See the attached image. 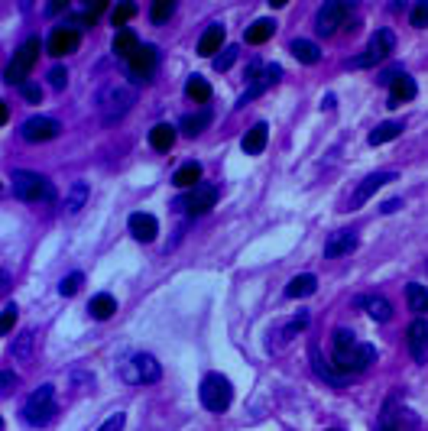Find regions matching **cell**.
<instances>
[{
    "label": "cell",
    "instance_id": "obj_1",
    "mask_svg": "<svg viewBox=\"0 0 428 431\" xmlns=\"http://www.w3.org/2000/svg\"><path fill=\"white\" fill-rule=\"evenodd\" d=\"M10 191H14L16 201H52L56 198V185L46 176L29 172V169H16L10 176Z\"/></svg>",
    "mask_w": 428,
    "mask_h": 431
},
{
    "label": "cell",
    "instance_id": "obj_2",
    "mask_svg": "<svg viewBox=\"0 0 428 431\" xmlns=\"http://www.w3.org/2000/svg\"><path fill=\"white\" fill-rule=\"evenodd\" d=\"M134 104H136V85H126V81H114V85H107L98 98V111L107 123L120 121Z\"/></svg>",
    "mask_w": 428,
    "mask_h": 431
},
{
    "label": "cell",
    "instance_id": "obj_3",
    "mask_svg": "<svg viewBox=\"0 0 428 431\" xmlns=\"http://www.w3.org/2000/svg\"><path fill=\"white\" fill-rule=\"evenodd\" d=\"M56 418V386L42 382L39 389H33V396L23 405V422L33 425V428H42Z\"/></svg>",
    "mask_w": 428,
    "mask_h": 431
},
{
    "label": "cell",
    "instance_id": "obj_4",
    "mask_svg": "<svg viewBox=\"0 0 428 431\" xmlns=\"http://www.w3.org/2000/svg\"><path fill=\"white\" fill-rule=\"evenodd\" d=\"M351 14H354V4H347V0H328L315 14V33L334 36L341 26H351Z\"/></svg>",
    "mask_w": 428,
    "mask_h": 431
},
{
    "label": "cell",
    "instance_id": "obj_5",
    "mask_svg": "<svg viewBox=\"0 0 428 431\" xmlns=\"http://www.w3.org/2000/svg\"><path fill=\"white\" fill-rule=\"evenodd\" d=\"M198 396H201V405L208 412H224L227 405L234 402V389H231V380L221 373H208L201 380V389H198Z\"/></svg>",
    "mask_w": 428,
    "mask_h": 431
},
{
    "label": "cell",
    "instance_id": "obj_6",
    "mask_svg": "<svg viewBox=\"0 0 428 431\" xmlns=\"http://www.w3.org/2000/svg\"><path fill=\"white\" fill-rule=\"evenodd\" d=\"M39 52H42L39 36H29L26 43L16 49V56L10 59V65H7V85H20V88L26 85V75H29V69L36 65Z\"/></svg>",
    "mask_w": 428,
    "mask_h": 431
},
{
    "label": "cell",
    "instance_id": "obj_7",
    "mask_svg": "<svg viewBox=\"0 0 428 431\" xmlns=\"http://www.w3.org/2000/svg\"><path fill=\"white\" fill-rule=\"evenodd\" d=\"M393 49H396V36L389 33V29H377V33L370 36V43H367L364 56L351 59L347 69H370V65H377V62H383V59L393 56Z\"/></svg>",
    "mask_w": 428,
    "mask_h": 431
},
{
    "label": "cell",
    "instance_id": "obj_8",
    "mask_svg": "<svg viewBox=\"0 0 428 431\" xmlns=\"http://www.w3.org/2000/svg\"><path fill=\"white\" fill-rule=\"evenodd\" d=\"M377 360V347L373 344H354V347H344V350H334V367L341 370L344 376H354V373H364L370 363Z\"/></svg>",
    "mask_w": 428,
    "mask_h": 431
},
{
    "label": "cell",
    "instance_id": "obj_9",
    "mask_svg": "<svg viewBox=\"0 0 428 431\" xmlns=\"http://www.w3.org/2000/svg\"><path fill=\"white\" fill-rule=\"evenodd\" d=\"M247 78H250V88H247V94L240 98L237 107H247L253 98H260L263 91H267L269 85H276L282 78V69L279 65H260V62H250L247 65Z\"/></svg>",
    "mask_w": 428,
    "mask_h": 431
},
{
    "label": "cell",
    "instance_id": "obj_10",
    "mask_svg": "<svg viewBox=\"0 0 428 431\" xmlns=\"http://www.w3.org/2000/svg\"><path fill=\"white\" fill-rule=\"evenodd\" d=\"M379 431H419V415L406 405H396V396H389L379 412Z\"/></svg>",
    "mask_w": 428,
    "mask_h": 431
},
{
    "label": "cell",
    "instance_id": "obj_11",
    "mask_svg": "<svg viewBox=\"0 0 428 431\" xmlns=\"http://www.w3.org/2000/svg\"><path fill=\"white\" fill-rule=\"evenodd\" d=\"M214 201H218V188L214 185H195V188L185 191L182 198L172 201V208L185 214H208L214 208Z\"/></svg>",
    "mask_w": 428,
    "mask_h": 431
},
{
    "label": "cell",
    "instance_id": "obj_12",
    "mask_svg": "<svg viewBox=\"0 0 428 431\" xmlns=\"http://www.w3.org/2000/svg\"><path fill=\"white\" fill-rule=\"evenodd\" d=\"M156 69H159V49L156 46H140V52L126 62V75L134 78V85L149 81L156 75Z\"/></svg>",
    "mask_w": 428,
    "mask_h": 431
},
{
    "label": "cell",
    "instance_id": "obj_13",
    "mask_svg": "<svg viewBox=\"0 0 428 431\" xmlns=\"http://www.w3.org/2000/svg\"><path fill=\"white\" fill-rule=\"evenodd\" d=\"M59 133H62V123H59L56 117H42V113L23 121V127H20V136L26 143H49V140H56Z\"/></svg>",
    "mask_w": 428,
    "mask_h": 431
},
{
    "label": "cell",
    "instance_id": "obj_14",
    "mask_svg": "<svg viewBox=\"0 0 428 431\" xmlns=\"http://www.w3.org/2000/svg\"><path fill=\"white\" fill-rule=\"evenodd\" d=\"M159 376H162L159 363H156V357H149V354H136L134 360L124 367L126 382H156Z\"/></svg>",
    "mask_w": 428,
    "mask_h": 431
},
{
    "label": "cell",
    "instance_id": "obj_15",
    "mask_svg": "<svg viewBox=\"0 0 428 431\" xmlns=\"http://www.w3.org/2000/svg\"><path fill=\"white\" fill-rule=\"evenodd\" d=\"M78 43H81V33H78V29L56 26V29H52V36H49V43H46V52L56 56V59H62V56H71V52L78 49Z\"/></svg>",
    "mask_w": 428,
    "mask_h": 431
},
{
    "label": "cell",
    "instance_id": "obj_16",
    "mask_svg": "<svg viewBox=\"0 0 428 431\" xmlns=\"http://www.w3.org/2000/svg\"><path fill=\"white\" fill-rule=\"evenodd\" d=\"M396 178H399V172H370V176L364 178V182L357 185V191H354V201L351 205L354 208H360V205H367V201H370V195H377L379 188H383V185H389V182H396Z\"/></svg>",
    "mask_w": 428,
    "mask_h": 431
},
{
    "label": "cell",
    "instance_id": "obj_17",
    "mask_svg": "<svg viewBox=\"0 0 428 431\" xmlns=\"http://www.w3.org/2000/svg\"><path fill=\"white\" fill-rule=\"evenodd\" d=\"M406 344H409V354H412L415 363H425L428 360V321L425 318H415L412 325H409Z\"/></svg>",
    "mask_w": 428,
    "mask_h": 431
},
{
    "label": "cell",
    "instance_id": "obj_18",
    "mask_svg": "<svg viewBox=\"0 0 428 431\" xmlns=\"http://www.w3.org/2000/svg\"><path fill=\"white\" fill-rule=\"evenodd\" d=\"M312 367H315V373L322 376V380L328 382V386H334V389H344L347 382H351V376H344V373H341V370L334 367V363H328V360H324V357H322V350H318L315 344H312Z\"/></svg>",
    "mask_w": 428,
    "mask_h": 431
},
{
    "label": "cell",
    "instance_id": "obj_19",
    "mask_svg": "<svg viewBox=\"0 0 428 431\" xmlns=\"http://www.w3.org/2000/svg\"><path fill=\"white\" fill-rule=\"evenodd\" d=\"M419 94V85H415V78L409 71H399L393 78V85H389V104L387 107H402L406 101H412Z\"/></svg>",
    "mask_w": 428,
    "mask_h": 431
},
{
    "label": "cell",
    "instance_id": "obj_20",
    "mask_svg": "<svg viewBox=\"0 0 428 431\" xmlns=\"http://www.w3.org/2000/svg\"><path fill=\"white\" fill-rule=\"evenodd\" d=\"M357 250V233L354 230H337L328 237L324 243V260H337V256H347Z\"/></svg>",
    "mask_w": 428,
    "mask_h": 431
},
{
    "label": "cell",
    "instance_id": "obj_21",
    "mask_svg": "<svg viewBox=\"0 0 428 431\" xmlns=\"http://www.w3.org/2000/svg\"><path fill=\"white\" fill-rule=\"evenodd\" d=\"M126 227H130V233H134L136 240H143V243L156 240V233H159V220H156L153 214H146V211H136V214H130V220H126Z\"/></svg>",
    "mask_w": 428,
    "mask_h": 431
},
{
    "label": "cell",
    "instance_id": "obj_22",
    "mask_svg": "<svg viewBox=\"0 0 428 431\" xmlns=\"http://www.w3.org/2000/svg\"><path fill=\"white\" fill-rule=\"evenodd\" d=\"M267 136H269V127L260 121V123H253V127L244 133L240 146H244V153H247V156H260L263 149H267Z\"/></svg>",
    "mask_w": 428,
    "mask_h": 431
},
{
    "label": "cell",
    "instance_id": "obj_23",
    "mask_svg": "<svg viewBox=\"0 0 428 431\" xmlns=\"http://www.w3.org/2000/svg\"><path fill=\"white\" fill-rule=\"evenodd\" d=\"M111 49H114V56H117V59H126V62H130V59L140 52V39H136L134 29H117Z\"/></svg>",
    "mask_w": 428,
    "mask_h": 431
},
{
    "label": "cell",
    "instance_id": "obj_24",
    "mask_svg": "<svg viewBox=\"0 0 428 431\" xmlns=\"http://www.w3.org/2000/svg\"><path fill=\"white\" fill-rule=\"evenodd\" d=\"M208 127H211V111H208V107L185 113L182 121H179V130H182L185 136H198L201 130H208Z\"/></svg>",
    "mask_w": 428,
    "mask_h": 431
},
{
    "label": "cell",
    "instance_id": "obj_25",
    "mask_svg": "<svg viewBox=\"0 0 428 431\" xmlns=\"http://www.w3.org/2000/svg\"><path fill=\"white\" fill-rule=\"evenodd\" d=\"M221 43H224V26L221 23H211L201 33V39H198V56H214V52H221Z\"/></svg>",
    "mask_w": 428,
    "mask_h": 431
},
{
    "label": "cell",
    "instance_id": "obj_26",
    "mask_svg": "<svg viewBox=\"0 0 428 431\" xmlns=\"http://www.w3.org/2000/svg\"><path fill=\"white\" fill-rule=\"evenodd\" d=\"M357 305H364L367 315H370L373 321H389V318H393V308H389V302H387V298H379V295H373V298L370 295H360Z\"/></svg>",
    "mask_w": 428,
    "mask_h": 431
},
{
    "label": "cell",
    "instance_id": "obj_27",
    "mask_svg": "<svg viewBox=\"0 0 428 431\" xmlns=\"http://www.w3.org/2000/svg\"><path fill=\"white\" fill-rule=\"evenodd\" d=\"M406 130V123H399V121H387V123H379V127H373L370 130V146H383V143H389V140H396V136Z\"/></svg>",
    "mask_w": 428,
    "mask_h": 431
},
{
    "label": "cell",
    "instance_id": "obj_28",
    "mask_svg": "<svg viewBox=\"0 0 428 431\" xmlns=\"http://www.w3.org/2000/svg\"><path fill=\"white\" fill-rule=\"evenodd\" d=\"M117 311V302H114V295H107V292H101V295H94L91 302H88V315H91L94 321H107Z\"/></svg>",
    "mask_w": 428,
    "mask_h": 431
},
{
    "label": "cell",
    "instance_id": "obj_29",
    "mask_svg": "<svg viewBox=\"0 0 428 431\" xmlns=\"http://www.w3.org/2000/svg\"><path fill=\"white\" fill-rule=\"evenodd\" d=\"M172 185H179V188H195V185H201V166L198 163L179 166V172L172 176Z\"/></svg>",
    "mask_w": 428,
    "mask_h": 431
},
{
    "label": "cell",
    "instance_id": "obj_30",
    "mask_svg": "<svg viewBox=\"0 0 428 431\" xmlns=\"http://www.w3.org/2000/svg\"><path fill=\"white\" fill-rule=\"evenodd\" d=\"M315 289H318V279L312 276V273H302V276H295L292 283L286 285V295L289 298H305V295H312Z\"/></svg>",
    "mask_w": 428,
    "mask_h": 431
},
{
    "label": "cell",
    "instance_id": "obj_31",
    "mask_svg": "<svg viewBox=\"0 0 428 431\" xmlns=\"http://www.w3.org/2000/svg\"><path fill=\"white\" fill-rule=\"evenodd\" d=\"M149 143H153V149H159V153L172 149V143H176V130H172V123H156V127L149 130Z\"/></svg>",
    "mask_w": 428,
    "mask_h": 431
},
{
    "label": "cell",
    "instance_id": "obj_32",
    "mask_svg": "<svg viewBox=\"0 0 428 431\" xmlns=\"http://www.w3.org/2000/svg\"><path fill=\"white\" fill-rule=\"evenodd\" d=\"M273 33H276V23L263 16V20H257L250 29H247V33H244V39H247V43H250V46H260V43H267V39H269V36H273Z\"/></svg>",
    "mask_w": 428,
    "mask_h": 431
},
{
    "label": "cell",
    "instance_id": "obj_33",
    "mask_svg": "<svg viewBox=\"0 0 428 431\" xmlns=\"http://www.w3.org/2000/svg\"><path fill=\"white\" fill-rule=\"evenodd\" d=\"M292 56L299 59V62H305V65H315V62H322V49H318L315 43H309V39H295L292 46Z\"/></svg>",
    "mask_w": 428,
    "mask_h": 431
},
{
    "label": "cell",
    "instance_id": "obj_34",
    "mask_svg": "<svg viewBox=\"0 0 428 431\" xmlns=\"http://www.w3.org/2000/svg\"><path fill=\"white\" fill-rule=\"evenodd\" d=\"M185 94H189L195 104H204V101H211V85L201 75H191L189 81H185Z\"/></svg>",
    "mask_w": 428,
    "mask_h": 431
},
{
    "label": "cell",
    "instance_id": "obj_35",
    "mask_svg": "<svg viewBox=\"0 0 428 431\" xmlns=\"http://www.w3.org/2000/svg\"><path fill=\"white\" fill-rule=\"evenodd\" d=\"M84 201H88V182H75L69 188V198H65V211L78 214L84 208Z\"/></svg>",
    "mask_w": 428,
    "mask_h": 431
},
{
    "label": "cell",
    "instance_id": "obj_36",
    "mask_svg": "<svg viewBox=\"0 0 428 431\" xmlns=\"http://www.w3.org/2000/svg\"><path fill=\"white\" fill-rule=\"evenodd\" d=\"M406 298H409V308H412V311H419V315H425V311H428V289H425V285H419V283L406 285Z\"/></svg>",
    "mask_w": 428,
    "mask_h": 431
},
{
    "label": "cell",
    "instance_id": "obj_37",
    "mask_svg": "<svg viewBox=\"0 0 428 431\" xmlns=\"http://www.w3.org/2000/svg\"><path fill=\"white\" fill-rule=\"evenodd\" d=\"M176 14V0H156L153 7H149V20L159 26V23H166L169 16Z\"/></svg>",
    "mask_w": 428,
    "mask_h": 431
},
{
    "label": "cell",
    "instance_id": "obj_38",
    "mask_svg": "<svg viewBox=\"0 0 428 431\" xmlns=\"http://www.w3.org/2000/svg\"><path fill=\"white\" fill-rule=\"evenodd\" d=\"M84 285V273H69V276L62 279V283H59V295H78V289H81Z\"/></svg>",
    "mask_w": 428,
    "mask_h": 431
},
{
    "label": "cell",
    "instance_id": "obj_39",
    "mask_svg": "<svg viewBox=\"0 0 428 431\" xmlns=\"http://www.w3.org/2000/svg\"><path fill=\"white\" fill-rule=\"evenodd\" d=\"M409 20H412L415 29H425L428 26V0H419V4L409 10Z\"/></svg>",
    "mask_w": 428,
    "mask_h": 431
},
{
    "label": "cell",
    "instance_id": "obj_40",
    "mask_svg": "<svg viewBox=\"0 0 428 431\" xmlns=\"http://www.w3.org/2000/svg\"><path fill=\"white\" fill-rule=\"evenodd\" d=\"M309 321H312V315H309V311H299V315H295V318L289 321V328H286V331H282V338H295V334H299V331H305V328H309Z\"/></svg>",
    "mask_w": 428,
    "mask_h": 431
},
{
    "label": "cell",
    "instance_id": "obj_41",
    "mask_svg": "<svg viewBox=\"0 0 428 431\" xmlns=\"http://www.w3.org/2000/svg\"><path fill=\"white\" fill-rule=\"evenodd\" d=\"M134 16H136V7H134V4H120V7H114L111 20H114V26H124V23L134 20Z\"/></svg>",
    "mask_w": 428,
    "mask_h": 431
},
{
    "label": "cell",
    "instance_id": "obj_42",
    "mask_svg": "<svg viewBox=\"0 0 428 431\" xmlns=\"http://www.w3.org/2000/svg\"><path fill=\"white\" fill-rule=\"evenodd\" d=\"M49 85L56 88V91H62V88L69 85V69H65V65H52L49 69Z\"/></svg>",
    "mask_w": 428,
    "mask_h": 431
},
{
    "label": "cell",
    "instance_id": "obj_43",
    "mask_svg": "<svg viewBox=\"0 0 428 431\" xmlns=\"http://www.w3.org/2000/svg\"><path fill=\"white\" fill-rule=\"evenodd\" d=\"M234 62H237V46H227L221 56H214V69H218V71H227Z\"/></svg>",
    "mask_w": 428,
    "mask_h": 431
},
{
    "label": "cell",
    "instance_id": "obj_44",
    "mask_svg": "<svg viewBox=\"0 0 428 431\" xmlns=\"http://www.w3.org/2000/svg\"><path fill=\"white\" fill-rule=\"evenodd\" d=\"M33 338H36L33 331H23L20 340H14V347H10V350H14V357H26L29 347H33Z\"/></svg>",
    "mask_w": 428,
    "mask_h": 431
},
{
    "label": "cell",
    "instance_id": "obj_45",
    "mask_svg": "<svg viewBox=\"0 0 428 431\" xmlns=\"http://www.w3.org/2000/svg\"><path fill=\"white\" fill-rule=\"evenodd\" d=\"M354 344H357L354 331H347V328H337V331H334V350H344V347H354Z\"/></svg>",
    "mask_w": 428,
    "mask_h": 431
},
{
    "label": "cell",
    "instance_id": "obj_46",
    "mask_svg": "<svg viewBox=\"0 0 428 431\" xmlns=\"http://www.w3.org/2000/svg\"><path fill=\"white\" fill-rule=\"evenodd\" d=\"M124 425H126V418H124V412H114L111 418H107L104 425H101L98 431H124Z\"/></svg>",
    "mask_w": 428,
    "mask_h": 431
},
{
    "label": "cell",
    "instance_id": "obj_47",
    "mask_svg": "<svg viewBox=\"0 0 428 431\" xmlns=\"http://www.w3.org/2000/svg\"><path fill=\"white\" fill-rule=\"evenodd\" d=\"M20 94L29 101V104H39V98H42V88H39V85H33V81H26V85L20 88Z\"/></svg>",
    "mask_w": 428,
    "mask_h": 431
},
{
    "label": "cell",
    "instance_id": "obj_48",
    "mask_svg": "<svg viewBox=\"0 0 428 431\" xmlns=\"http://www.w3.org/2000/svg\"><path fill=\"white\" fill-rule=\"evenodd\" d=\"M14 321H16V305L7 302V305H4V318H0V328H4V331H10V328H14Z\"/></svg>",
    "mask_w": 428,
    "mask_h": 431
},
{
    "label": "cell",
    "instance_id": "obj_49",
    "mask_svg": "<svg viewBox=\"0 0 428 431\" xmlns=\"http://www.w3.org/2000/svg\"><path fill=\"white\" fill-rule=\"evenodd\" d=\"M0 386H4V396H10V392H14V386H16L14 370H4V376H0Z\"/></svg>",
    "mask_w": 428,
    "mask_h": 431
},
{
    "label": "cell",
    "instance_id": "obj_50",
    "mask_svg": "<svg viewBox=\"0 0 428 431\" xmlns=\"http://www.w3.org/2000/svg\"><path fill=\"white\" fill-rule=\"evenodd\" d=\"M62 10H69V0H56V4H49V7H46V14L56 16V14H62Z\"/></svg>",
    "mask_w": 428,
    "mask_h": 431
},
{
    "label": "cell",
    "instance_id": "obj_51",
    "mask_svg": "<svg viewBox=\"0 0 428 431\" xmlns=\"http://www.w3.org/2000/svg\"><path fill=\"white\" fill-rule=\"evenodd\" d=\"M399 71H402V69H387L383 75H379V85H387V88H389V85H393V78L399 75Z\"/></svg>",
    "mask_w": 428,
    "mask_h": 431
},
{
    "label": "cell",
    "instance_id": "obj_52",
    "mask_svg": "<svg viewBox=\"0 0 428 431\" xmlns=\"http://www.w3.org/2000/svg\"><path fill=\"white\" fill-rule=\"evenodd\" d=\"M379 211H383V214H393V211H399V201H387V205H379Z\"/></svg>",
    "mask_w": 428,
    "mask_h": 431
}]
</instances>
